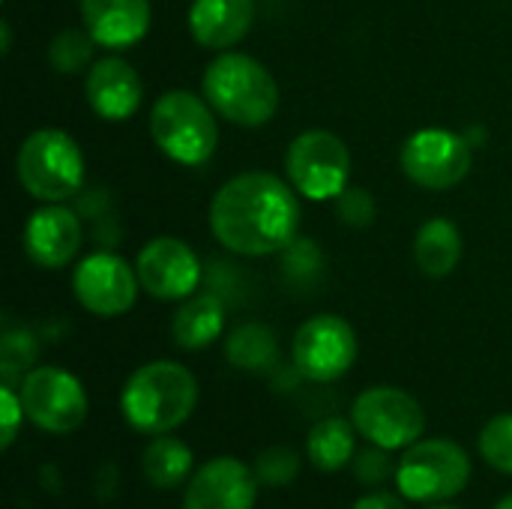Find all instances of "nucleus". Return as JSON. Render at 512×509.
<instances>
[{
  "label": "nucleus",
  "instance_id": "1",
  "mask_svg": "<svg viewBox=\"0 0 512 509\" xmlns=\"http://www.w3.org/2000/svg\"><path fill=\"white\" fill-rule=\"evenodd\" d=\"M300 228L294 189L267 171H246L228 180L210 201L213 237L246 258L282 252Z\"/></svg>",
  "mask_w": 512,
  "mask_h": 509
},
{
  "label": "nucleus",
  "instance_id": "31",
  "mask_svg": "<svg viewBox=\"0 0 512 509\" xmlns=\"http://www.w3.org/2000/svg\"><path fill=\"white\" fill-rule=\"evenodd\" d=\"M351 509H405V501L399 495H390V492H375V495L360 498Z\"/></svg>",
  "mask_w": 512,
  "mask_h": 509
},
{
  "label": "nucleus",
  "instance_id": "17",
  "mask_svg": "<svg viewBox=\"0 0 512 509\" xmlns=\"http://www.w3.org/2000/svg\"><path fill=\"white\" fill-rule=\"evenodd\" d=\"M81 18L96 45L126 48L150 27V0H81Z\"/></svg>",
  "mask_w": 512,
  "mask_h": 509
},
{
  "label": "nucleus",
  "instance_id": "10",
  "mask_svg": "<svg viewBox=\"0 0 512 509\" xmlns=\"http://www.w3.org/2000/svg\"><path fill=\"white\" fill-rule=\"evenodd\" d=\"M402 171L423 189H453L474 162V144L450 129H420L402 144Z\"/></svg>",
  "mask_w": 512,
  "mask_h": 509
},
{
  "label": "nucleus",
  "instance_id": "4",
  "mask_svg": "<svg viewBox=\"0 0 512 509\" xmlns=\"http://www.w3.org/2000/svg\"><path fill=\"white\" fill-rule=\"evenodd\" d=\"M204 99L189 90H168L150 111L156 147L180 165H204L219 144L216 117Z\"/></svg>",
  "mask_w": 512,
  "mask_h": 509
},
{
  "label": "nucleus",
  "instance_id": "19",
  "mask_svg": "<svg viewBox=\"0 0 512 509\" xmlns=\"http://www.w3.org/2000/svg\"><path fill=\"white\" fill-rule=\"evenodd\" d=\"M222 324H225L222 300L213 294H198V297H189L177 309L171 330H174V342L183 351H201L219 339Z\"/></svg>",
  "mask_w": 512,
  "mask_h": 509
},
{
  "label": "nucleus",
  "instance_id": "7",
  "mask_svg": "<svg viewBox=\"0 0 512 509\" xmlns=\"http://www.w3.org/2000/svg\"><path fill=\"white\" fill-rule=\"evenodd\" d=\"M285 171L300 195L312 201H330L339 198L348 186L351 153L333 132L309 129L291 141L285 153Z\"/></svg>",
  "mask_w": 512,
  "mask_h": 509
},
{
  "label": "nucleus",
  "instance_id": "29",
  "mask_svg": "<svg viewBox=\"0 0 512 509\" xmlns=\"http://www.w3.org/2000/svg\"><path fill=\"white\" fill-rule=\"evenodd\" d=\"M0 414H3V420H0V444H3V450H9L15 435H18V429H21V420L27 417L24 405H21V396L12 393L9 384L0 387Z\"/></svg>",
  "mask_w": 512,
  "mask_h": 509
},
{
  "label": "nucleus",
  "instance_id": "8",
  "mask_svg": "<svg viewBox=\"0 0 512 509\" xmlns=\"http://www.w3.org/2000/svg\"><path fill=\"white\" fill-rule=\"evenodd\" d=\"M354 429L375 447L408 450L426 432V414L420 402L399 387H369L351 405Z\"/></svg>",
  "mask_w": 512,
  "mask_h": 509
},
{
  "label": "nucleus",
  "instance_id": "30",
  "mask_svg": "<svg viewBox=\"0 0 512 509\" xmlns=\"http://www.w3.org/2000/svg\"><path fill=\"white\" fill-rule=\"evenodd\" d=\"M336 201H339V213H342V219H345L348 225H369V219H372L375 207H363V210H360V204L372 201V198H369V192H363V189L342 192Z\"/></svg>",
  "mask_w": 512,
  "mask_h": 509
},
{
  "label": "nucleus",
  "instance_id": "15",
  "mask_svg": "<svg viewBox=\"0 0 512 509\" xmlns=\"http://www.w3.org/2000/svg\"><path fill=\"white\" fill-rule=\"evenodd\" d=\"M81 249V225L78 216L60 204H48L27 219L24 228V252L33 264L57 270L66 267Z\"/></svg>",
  "mask_w": 512,
  "mask_h": 509
},
{
  "label": "nucleus",
  "instance_id": "22",
  "mask_svg": "<svg viewBox=\"0 0 512 509\" xmlns=\"http://www.w3.org/2000/svg\"><path fill=\"white\" fill-rule=\"evenodd\" d=\"M144 477L156 489H177L192 477V450L171 435H156V441L144 450L141 459Z\"/></svg>",
  "mask_w": 512,
  "mask_h": 509
},
{
  "label": "nucleus",
  "instance_id": "13",
  "mask_svg": "<svg viewBox=\"0 0 512 509\" xmlns=\"http://www.w3.org/2000/svg\"><path fill=\"white\" fill-rule=\"evenodd\" d=\"M135 273L141 288L156 300H186L201 282L198 255L177 237L150 240L135 258Z\"/></svg>",
  "mask_w": 512,
  "mask_h": 509
},
{
  "label": "nucleus",
  "instance_id": "11",
  "mask_svg": "<svg viewBox=\"0 0 512 509\" xmlns=\"http://www.w3.org/2000/svg\"><path fill=\"white\" fill-rule=\"evenodd\" d=\"M291 354L303 378L318 384L336 381L357 360L354 327L339 315H315L297 330Z\"/></svg>",
  "mask_w": 512,
  "mask_h": 509
},
{
  "label": "nucleus",
  "instance_id": "24",
  "mask_svg": "<svg viewBox=\"0 0 512 509\" xmlns=\"http://www.w3.org/2000/svg\"><path fill=\"white\" fill-rule=\"evenodd\" d=\"M480 453L495 471L512 474V414H498L483 426Z\"/></svg>",
  "mask_w": 512,
  "mask_h": 509
},
{
  "label": "nucleus",
  "instance_id": "25",
  "mask_svg": "<svg viewBox=\"0 0 512 509\" xmlns=\"http://www.w3.org/2000/svg\"><path fill=\"white\" fill-rule=\"evenodd\" d=\"M93 36L90 33H81V30H63L51 48H48V60L57 72H78L87 60H90V51H93Z\"/></svg>",
  "mask_w": 512,
  "mask_h": 509
},
{
  "label": "nucleus",
  "instance_id": "9",
  "mask_svg": "<svg viewBox=\"0 0 512 509\" xmlns=\"http://www.w3.org/2000/svg\"><path fill=\"white\" fill-rule=\"evenodd\" d=\"M27 420L48 435H69L87 420V393L81 381L60 366H39L21 381Z\"/></svg>",
  "mask_w": 512,
  "mask_h": 509
},
{
  "label": "nucleus",
  "instance_id": "33",
  "mask_svg": "<svg viewBox=\"0 0 512 509\" xmlns=\"http://www.w3.org/2000/svg\"><path fill=\"white\" fill-rule=\"evenodd\" d=\"M432 509H456V507H432Z\"/></svg>",
  "mask_w": 512,
  "mask_h": 509
},
{
  "label": "nucleus",
  "instance_id": "21",
  "mask_svg": "<svg viewBox=\"0 0 512 509\" xmlns=\"http://www.w3.org/2000/svg\"><path fill=\"white\" fill-rule=\"evenodd\" d=\"M354 450H357V429L351 420L342 417L321 420L306 438V453L321 474L342 471L348 462H354Z\"/></svg>",
  "mask_w": 512,
  "mask_h": 509
},
{
  "label": "nucleus",
  "instance_id": "27",
  "mask_svg": "<svg viewBox=\"0 0 512 509\" xmlns=\"http://www.w3.org/2000/svg\"><path fill=\"white\" fill-rule=\"evenodd\" d=\"M0 366H3V375L6 381L15 378L18 372L30 369L33 360H36V342L27 330H18V333H6L3 336V351H0Z\"/></svg>",
  "mask_w": 512,
  "mask_h": 509
},
{
  "label": "nucleus",
  "instance_id": "5",
  "mask_svg": "<svg viewBox=\"0 0 512 509\" xmlns=\"http://www.w3.org/2000/svg\"><path fill=\"white\" fill-rule=\"evenodd\" d=\"M18 183L39 201L60 204L84 183V156L72 135L60 129L33 132L15 156Z\"/></svg>",
  "mask_w": 512,
  "mask_h": 509
},
{
  "label": "nucleus",
  "instance_id": "28",
  "mask_svg": "<svg viewBox=\"0 0 512 509\" xmlns=\"http://www.w3.org/2000/svg\"><path fill=\"white\" fill-rule=\"evenodd\" d=\"M390 474H396V468H393V462H390V450L372 444L369 450H363L360 456H354V477H357L360 483L378 486V483H384Z\"/></svg>",
  "mask_w": 512,
  "mask_h": 509
},
{
  "label": "nucleus",
  "instance_id": "32",
  "mask_svg": "<svg viewBox=\"0 0 512 509\" xmlns=\"http://www.w3.org/2000/svg\"><path fill=\"white\" fill-rule=\"evenodd\" d=\"M495 509H512V495L510 498H504V501H501V504H498Z\"/></svg>",
  "mask_w": 512,
  "mask_h": 509
},
{
  "label": "nucleus",
  "instance_id": "18",
  "mask_svg": "<svg viewBox=\"0 0 512 509\" xmlns=\"http://www.w3.org/2000/svg\"><path fill=\"white\" fill-rule=\"evenodd\" d=\"M255 24V0H195L189 9V33L198 45L225 51L237 45Z\"/></svg>",
  "mask_w": 512,
  "mask_h": 509
},
{
  "label": "nucleus",
  "instance_id": "14",
  "mask_svg": "<svg viewBox=\"0 0 512 509\" xmlns=\"http://www.w3.org/2000/svg\"><path fill=\"white\" fill-rule=\"evenodd\" d=\"M258 483L255 468L240 459H210L189 477L183 509H255Z\"/></svg>",
  "mask_w": 512,
  "mask_h": 509
},
{
  "label": "nucleus",
  "instance_id": "20",
  "mask_svg": "<svg viewBox=\"0 0 512 509\" xmlns=\"http://www.w3.org/2000/svg\"><path fill=\"white\" fill-rule=\"evenodd\" d=\"M414 258L420 270L432 279H444L456 270L462 258V234L450 219H429L414 240Z\"/></svg>",
  "mask_w": 512,
  "mask_h": 509
},
{
  "label": "nucleus",
  "instance_id": "2",
  "mask_svg": "<svg viewBox=\"0 0 512 509\" xmlns=\"http://www.w3.org/2000/svg\"><path fill=\"white\" fill-rule=\"evenodd\" d=\"M198 405L195 375L171 360L135 369L120 393L126 423L141 435H168L180 429Z\"/></svg>",
  "mask_w": 512,
  "mask_h": 509
},
{
  "label": "nucleus",
  "instance_id": "6",
  "mask_svg": "<svg viewBox=\"0 0 512 509\" xmlns=\"http://www.w3.org/2000/svg\"><path fill=\"white\" fill-rule=\"evenodd\" d=\"M471 480L468 453L447 438L411 444L396 465L399 495L411 504H444L465 492Z\"/></svg>",
  "mask_w": 512,
  "mask_h": 509
},
{
  "label": "nucleus",
  "instance_id": "12",
  "mask_svg": "<svg viewBox=\"0 0 512 509\" xmlns=\"http://www.w3.org/2000/svg\"><path fill=\"white\" fill-rule=\"evenodd\" d=\"M138 285L141 282L135 267L111 252H96L84 258L72 276V291L78 303L99 318H117L129 312L135 306Z\"/></svg>",
  "mask_w": 512,
  "mask_h": 509
},
{
  "label": "nucleus",
  "instance_id": "3",
  "mask_svg": "<svg viewBox=\"0 0 512 509\" xmlns=\"http://www.w3.org/2000/svg\"><path fill=\"white\" fill-rule=\"evenodd\" d=\"M204 96L228 123L255 129L279 108V87L267 66L249 54L225 51L204 72Z\"/></svg>",
  "mask_w": 512,
  "mask_h": 509
},
{
  "label": "nucleus",
  "instance_id": "23",
  "mask_svg": "<svg viewBox=\"0 0 512 509\" xmlns=\"http://www.w3.org/2000/svg\"><path fill=\"white\" fill-rule=\"evenodd\" d=\"M228 360L237 369L246 372H264L276 363L279 354V342L276 333L264 324H243L231 333L228 339Z\"/></svg>",
  "mask_w": 512,
  "mask_h": 509
},
{
  "label": "nucleus",
  "instance_id": "26",
  "mask_svg": "<svg viewBox=\"0 0 512 509\" xmlns=\"http://www.w3.org/2000/svg\"><path fill=\"white\" fill-rule=\"evenodd\" d=\"M255 474L264 486H288L300 474V456L288 447H270L258 456Z\"/></svg>",
  "mask_w": 512,
  "mask_h": 509
},
{
  "label": "nucleus",
  "instance_id": "16",
  "mask_svg": "<svg viewBox=\"0 0 512 509\" xmlns=\"http://www.w3.org/2000/svg\"><path fill=\"white\" fill-rule=\"evenodd\" d=\"M90 108L105 120H126L144 99V84L132 63L123 57H102L90 66L84 84Z\"/></svg>",
  "mask_w": 512,
  "mask_h": 509
}]
</instances>
